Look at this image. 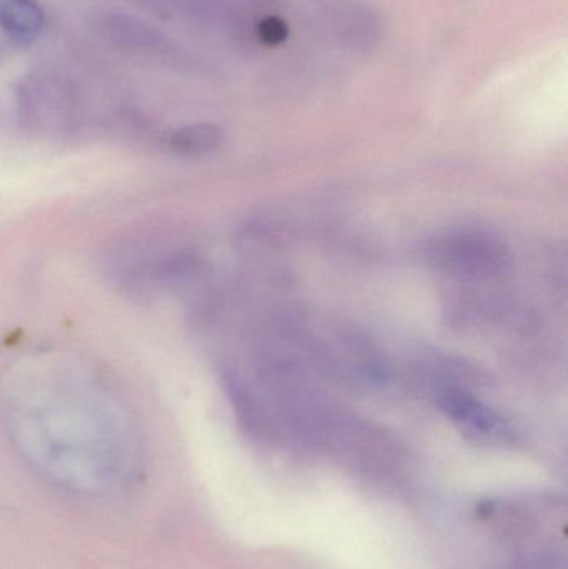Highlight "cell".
Returning a JSON list of instances; mask_svg holds the SVG:
<instances>
[{
	"instance_id": "cell-6",
	"label": "cell",
	"mask_w": 568,
	"mask_h": 569,
	"mask_svg": "<svg viewBox=\"0 0 568 569\" xmlns=\"http://www.w3.org/2000/svg\"><path fill=\"white\" fill-rule=\"evenodd\" d=\"M337 39L352 49H367L379 37V20L372 10L353 0H332L326 9Z\"/></svg>"
},
{
	"instance_id": "cell-3",
	"label": "cell",
	"mask_w": 568,
	"mask_h": 569,
	"mask_svg": "<svg viewBox=\"0 0 568 569\" xmlns=\"http://www.w3.org/2000/svg\"><path fill=\"white\" fill-rule=\"evenodd\" d=\"M429 259L437 270L457 280L484 282L502 277L512 257L496 237L484 232H452L434 240Z\"/></svg>"
},
{
	"instance_id": "cell-1",
	"label": "cell",
	"mask_w": 568,
	"mask_h": 569,
	"mask_svg": "<svg viewBox=\"0 0 568 569\" xmlns=\"http://www.w3.org/2000/svg\"><path fill=\"white\" fill-rule=\"evenodd\" d=\"M2 395L13 443L47 480L97 495L136 477V423L97 375L70 361L32 358L10 371Z\"/></svg>"
},
{
	"instance_id": "cell-7",
	"label": "cell",
	"mask_w": 568,
	"mask_h": 569,
	"mask_svg": "<svg viewBox=\"0 0 568 569\" xmlns=\"http://www.w3.org/2000/svg\"><path fill=\"white\" fill-rule=\"evenodd\" d=\"M166 142L167 149L177 156H206L213 152L222 142V130L212 123H192V126L173 130Z\"/></svg>"
},
{
	"instance_id": "cell-4",
	"label": "cell",
	"mask_w": 568,
	"mask_h": 569,
	"mask_svg": "<svg viewBox=\"0 0 568 569\" xmlns=\"http://www.w3.org/2000/svg\"><path fill=\"white\" fill-rule=\"evenodd\" d=\"M437 401L440 410L476 440H509L510 428L506 421L469 391H464L462 388H444Z\"/></svg>"
},
{
	"instance_id": "cell-5",
	"label": "cell",
	"mask_w": 568,
	"mask_h": 569,
	"mask_svg": "<svg viewBox=\"0 0 568 569\" xmlns=\"http://www.w3.org/2000/svg\"><path fill=\"white\" fill-rule=\"evenodd\" d=\"M90 27L97 36L120 49L137 52H156L166 49V40L152 27L142 20L117 12H96L90 19Z\"/></svg>"
},
{
	"instance_id": "cell-2",
	"label": "cell",
	"mask_w": 568,
	"mask_h": 569,
	"mask_svg": "<svg viewBox=\"0 0 568 569\" xmlns=\"http://www.w3.org/2000/svg\"><path fill=\"white\" fill-rule=\"evenodd\" d=\"M100 270L120 293L150 300L187 282L196 273L197 257L177 249L156 227H143L110 240Z\"/></svg>"
},
{
	"instance_id": "cell-10",
	"label": "cell",
	"mask_w": 568,
	"mask_h": 569,
	"mask_svg": "<svg viewBox=\"0 0 568 569\" xmlns=\"http://www.w3.org/2000/svg\"><path fill=\"white\" fill-rule=\"evenodd\" d=\"M256 2L262 3V2H267V0H256Z\"/></svg>"
},
{
	"instance_id": "cell-8",
	"label": "cell",
	"mask_w": 568,
	"mask_h": 569,
	"mask_svg": "<svg viewBox=\"0 0 568 569\" xmlns=\"http://www.w3.org/2000/svg\"><path fill=\"white\" fill-rule=\"evenodd\" d=\"M0 26L16 37H33L43 26V12L36 0H0Z\"/></svg>"
},
{
	"instance_id": "cell-9",
	"label": "cell",
	"mask_w": 568,
	"mask_h": 569,
	"mask_svg": "<svg viewBox=\"0 0 568 569\" xmlns=\"http://www.w3.org/2000/svg\"><path fill=\"white\" fill-rule=\"evenodd\" d=\"M256 29L259 39L263 40L266 43H270V46H276V43L282 42L287 37L286 22L276 16H269L266 17V19L260 20V22L257 23Z\"/></svg>"
}]
</instances>
